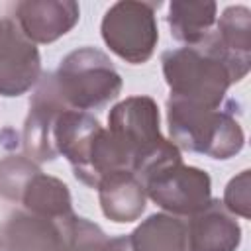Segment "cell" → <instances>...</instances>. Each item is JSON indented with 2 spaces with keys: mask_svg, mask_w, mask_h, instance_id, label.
Returning a JSON list of instances; mask_svg holds the SVG:
<instances>
[{
  "mask_svg": "<svg viewBox=\"0 0 251 251\" xmlns=\"http://www.w3.org/2000/svg\"><path fill=\"white\" fill-rule=\"evenodd\" d=\"M161 63L171 96L206 108H222L227 88L239 82L251 67V63L233 59L220 45L214 29L196 45L165 51Z\"/></svg>",
  "mask_w": 251,
  "mask_h": 251,
  "instance_id": "obj_1",
  "label": "cell"
},
{
  "mask_svg": "<svg viewBox=\"0 0 251 251\" xmlns=\"http://www.w3.org/2000/svg\"><path fill=\"white\" fill-rule=\"evenodd\" d=\"M108 131L141 180L159 167L182 161L180 149L159 129V108L151 96L118 102L108 114Z\"/></svg>",
  "mask_w": 251,
  "mask_h": 251,
  "instance_id": "obj_2",
  "label": "cell"
},
{
  "mask_svg": "<svg viewBox=\"0 0 251 251\" xmlns=\"http://www.w3.org/2000/svg\"><path fill=\"white\" fill-rule=\"evenodd\" d=\"M171 141L188 153L229 159L243 149L245 135L229 108H206L175 96L167 100Z\"/></svg>",
  "mask_w": 251,
  "mask_h": 251,
  "instance_id": "obj_3",
  "label": "cell"
},
{
  "mask_svg": "<svg viewBox=\"0 0 251 251\" xmlns=\"http://www.w3.org/2000/svg\"><path fill=\"white\" fill-rule=\"evenodd\" d=\"M55 86L71 110H92L114 100L122 90V76L110 57L94 47L71 51L53 73Z\"/></svg>",
  "mask_w": 251,
  "mask_h": 251,
  "instance_id": "obj_4",
  "label": "cell"
},
{
  "mask_svg": "<svg viewBox=\"0 0 251 251\" xmlns=\"http://www.w3.org/2000/svg\"><path fill=\"white\" fill-rule=\"evenodd\" d=\"M159 2L122 0L112 4L102 18V39L120 59L131 65L147 63L157 47L159 29L155 10Z\"/></svg>",
  "mask_w": 251,
  "mask_h": 251,
  "instance_id": "obj_5",
  "label": "cell"
},
{
  "mask_svg": "<svg viewBox=\"0 0 251 251\" xmlns=\"http://www.w3.org/2000/svg\"><path fill=\"white\" fill-rule=\"evenodd\" d=\"M145 194L157 206L173 216H194L212 200L210 175L198 167H188L182 161L169 163L149 173L143 180Z\"/></svg>",
  "mask_w": 251,
  "mask_h": 251,
  "instance_id": "obj_6",
  "label": "cell"
},
{
  "mask_svg": "<svg viewBox=\"0 0 251 251\" xmlns=\"http://www.w3.org/2000/svg\"><path fill=\"white\" fill-rule=\"evenodd\" d=\"M41 78V57L18 24L0 18V96L25 94Z\"/></svg>",
  "mask_w": 251,
  "mask_h": 251,
  "instance_id": "obj_7",
  "label": "cell"
},
{
  "mask_svg": "<svg viewBox=\"0 0 251 251\" xmlns=\"http://www.w3.org/2000/svg\"><path fill=\"white\" fill-rule=\"evenodd\" d=\"M65 110H69V106L63 102L55 86L53 73L43 75L29 100V114L24 124L22 145L27 159H31L33 163H43L59 157L53 143V129L59 114Z\"/></svg>",
  "mask_w": 251,
  "mask_h": 251,
  "instance_id": "obj_8",
  "label": "cell"
},
{
  "mask_svg": "<svg viewBox=\"0 0 251 251\" xmlns=\"http://www.w3.org/2000/svg\"><path fill=\"white\" fill-rule=\"evenodd\" d=\"M76 214L71 218H43L16 212L6 227L4 241L10 251H69L75 237Z\"/></svg>",
  "mask_w": 251,
  "mask_h": 251,
  "instance_id": "obj_9",
  "label": "cell"
},
{
  "mask_svg": "<svg viewBox=\"0 0 251 251\" xmlns=\"http://www.w3.org/2000/svg\"><path fill=\"white\" fill-rule=\"evenodd\" d=\"M80 8L73 0H24L16 4V24L31 43H53L78 22Z\"/></svg>",
  "mask_w": 251,
  "mask_h": 251,
  "instance_id": "obj_10",
  "label": "cell"
},
{
  "mask_svg": "<svg viewBox=\"0 0 251 251\" xmlns=\"http://www.w3.org/2000/svg\"><path fill=\"white\" fill-rule=\"evenodd\" d=\"M188 251H235L241 243V227L220 200L190 216L186 222Z\"/></svg>",
  "mask_w": 251,
  "mask_h": 251,
  "instance_id": "obj_11",
  "label": "cell"
},
{
  "mask_svg": "<svg viewBox=\"0 0 251 251\" xmlns=\"http://www.w3.org/2000/svg\"><path fill=\"white\" fill-rule=\"evenodd\" d=\"M102 212L116 224L135 222L147 206V194L141 178L133 173L122 171L108 175L96 186Z\"/></svg>",
  "mask_w": 251,
  "mask_h": 251,
  "instance_id": "obj_12",
  "label": "cell"
},
{
  "mask_svg": "<svg viewBox=\"0 0 251 251\" xmlns=\"http://www.w3.org/2000/svg\"><path fill=\"white\" fill-rule=\"evenodd\" d=\"M100 129H102L100 122L88 112L69 108L59 114L53 129V143L57 155H63L71 163L73 173L84 167L92 143Z\"/></svg>",
  "mask_w": 251,
  "mask_h": 251,
  "instance_id": "obj_13",
  "label": "cell"
},
{
  "mask_svg": "<svg viewBox=\"0 0 251 251\" xmlns=\"http://www.w3.org/2000/svg\"><path fill=\"white\" fill-rule=\"evenodd\" d=\"M131 251H188L186 222L173 214H153L127 235Z\"/></svg>",
  "mask_w": 251,
  "mask_h": 251,
  "instance_id": "obj_14",
  "label": "cell"
},
{
  "mask_svg": "<svg viewBox=\"0 0 251 251\" xmlns=\"http://www.w3.org/2000/svg\"><path fill=\"white\" fill-rule=\"evenodd\" d=\"M216 12L218 6L212 0H173L167 16L171 35L184 45L204 41L216 25Z\"/></svg>",
  "mask_w": 251,
  "mask_h": 251,
  "instance_id": "obj_15",
  "label": "cell"
},
{
  "mask_svg": "<svg viewBox=\"0 0 251 251\" xmlns=\"http://www.w3.org/2000/svg\"><path fill=\"white\" fill-rule=\"evenodd\" d=\"M20 202L24 204L25 212L35 216L53 218V220L75 216L69 186L55 176L43 175L41 171H37L27 180L20 196Z\"/></svg>",
  "mask_w": 251,
  "mask_h": 251,
  "instance_id": "obj_16",
  "label": "cell"
},
{
  "mask_svg": "<svg viewBox=\"0 0 251 251\" xmlns=\"http://www.w3.org/2000/svg\"><path fill=\"white\" fill-rule=\"evenodd\" d=\"M214 35L233 59L251 63V12L247 6H227L216 20Z\"/></svg>",
  "mask_w": 251,
  "mask_h": 251,
  "instance_id": "obj_17",
  "label": "cell"
},
{
  "mask_svg": "<svg viewBox=\"0 0 251 251\" xmlns=\"http://www.w3.org/2000/svg\"><path fill=\"white\" fill-rule=\"evenodd\" d=\"M39 171V167L25 155H10L0 161V196L18 202L27 180Z\"/></svg>",
  "mask_w": 251,
  "mask_h": 251,
  "instance_id": "obj_18",
  "label": "cell"
},
{
  "mask_svg": "<svg viewBox=\"0 0 251 251\" xmlns=\"http://www.w3.org/2000/svg\"><path fill=\"white\" fill-rule=\"evenodd\" d=\"M222 204L233 216H241V218H249L251 216V182H249V171H241L237 176H233L227 182Z\"/></svg>",
  "mask_w": 251,
  "mask_h": 251,
  "instance_id": "obj_19",
  "label": "cell"
},
{
  "mask_svg": "<svg viewBox=\"0 0 251 251\" xmlns=\"http://www.w3.org/2000/svg\"><path fill=\"white\" fill-rule=\"evenodd\" d=\"M69 251H112V241L96 224L76 216L75 237Z\"/></svg>",
  "mask_w": 251,
  "mask_h": 251,
  "instance_id": "obj_20",
  "label": "cell"
},
{
  "mask_svg": "<svg viewBox=\"0 0 251 251\" xmlns=\"http://www.w3.org/2000/svg\"><path fill=\"white\" fill-rule=\"evenodd\" d=\"M0 251H10V249H8V245H6V241H4L2 237H0Z\"/></svg>",
  "mask_w": 251,
  "mask_h": 251,
  "instance_id": "obj_21",
  "label": "cell"
}]
</instances>
